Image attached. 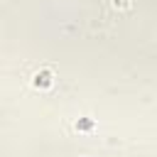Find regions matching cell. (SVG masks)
I'll return each mask as SVG.
<instances>
[{
	"label": "cell",
	"mask_w": 157,
	"mask_h": 157,
	"mask_svg": "<svg viewBox=\"0 0 157 157\" xmlns=\"http://www.w3.org/2000/svg\"><path fill=\"white\" fill-rule=\"evenodd\" d=\"M34 86H37V88H49V86H52V74H49V71L34 74Z\"/></svg>",
	"instance_id": "obj_1"
},
{
	"label": "cell",
	"mask_w": 157,
	"mask_h": 157,
	"mask_svg": "<svg viewBox=\"0 0 157 157\" xmlns=\"http://www.w3.org/2000/svg\"><path fill=\"white\" fill-rule=\"evenodd\" d=\"M113 5H115V7H128L130 2H128V0H113Z\"/></svg>",
	"instance_id": "obj_2"
}]
</instances>
